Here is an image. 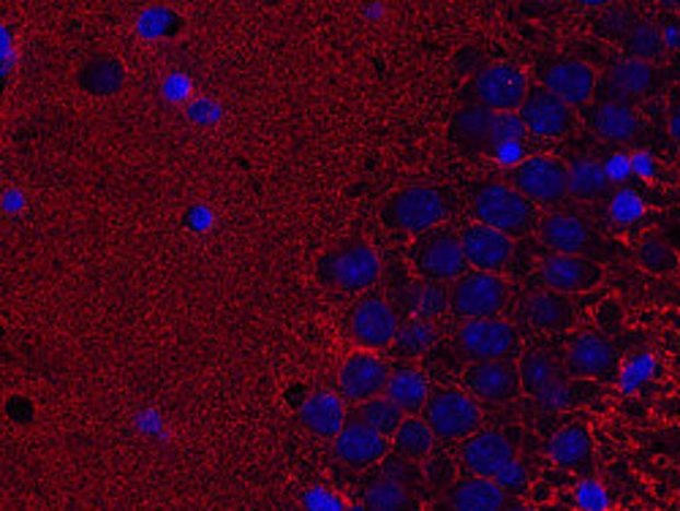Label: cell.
Segmentation results:
<instances>
[{
	"label": "cell",
	"instance_id": "cell-19",
	"mask_svg": "<svg viewBox=\"0 0 680 511\" xmlns=\"http://www.w3.org/2000/svg\"><path fill=\"white\" fill-rule=\"evenodd\" d=\"M618 363L615 346L599 332H583L568 346L564 368L568 379H605Z\"/></svg>",
	"mask_w": 680,
	"mask_h": 511
},
{
	"label": "cell",
	"instance_id": "cell-43",
	"mask_svg": "<svg viewBox=\"0 0 680 511\" xmlns=\"http://www.w3.org/2000/svg\"><path fill=\"white\" fill-rule=\"evenodd\" d=\"M661 38H665V47L680 49V27L678 25H667L665 33H661Z\"/></svg>",
	"mask_w": 680,
	"mask_h": 511
},
{
	"label": "cell",
	"instance_id": "cell-35",
	"mask_svg": "<svg viewBox=\"0 0 680 511\" xmlns=\"http://www.w3.org/2000/svg\"><path fill=\"white\" fill-rule=\"evenodd\" d=\"M433 343H436V326L425 319H414L400 324L398 337H395V346H398V352L406 354V357H420V354H425Z\"/></svg>",
	"mask_w": 680,
	"mask_h": 511
},
{
	"label": "cell",
	"instance_id": "cell-36",
	"mask_svg": "<svg viewBox=\"0 0 680 511\" xmlns=\"http://www.w3.org/2000/svg\"><path fill=\"white\" fill-rule=\"evenodd\" d=\"M528 128L523 123L520 112H495L493 128H490V147H512L526 139Z\"/></svg>",
	"mask_w": 680,
	"mask_h": 511
},
{
	"label": "cell",
	"instance_id": "cell-26",
	"mask_svg": "<svg viewBox=\"0 0 680 511\" xmlns=\"http://www.w3.org/2000/svg\"><path fill=\"white\" fill-rule=\"evenodd\" d=\"M590 128L607 142H629L640 133V118L629 104L601 102L590 112Z\"/></svg>",
	"mask_w": 680,
	"mask_h": 511
},
{
	"label": "cell",
	"instance_id": "cell-28",
	"mask_svg": "<svg viewBox=\"0 0 680 511\" xmlns=\"http://www.w3.org/2000/svg\"><path fill=\"white\" fill-rule=\"evenodd\" d=\"M384 394H387L392 403H398L400 408L411 416L425 411L427 400H431V389H427L425 373H420V370H414V368L395 370V373L389 376L387 392Z\"/></svg>",
	"mask_w": 680,
	"mask_h": 511
},
{
	"label": "cell",
	"instance_id": "cell-30",
	"mask_svg": "<svg viewBox=\"0 0 680 511\" xmlns=\"http://www.w3.org/2000/svg\"><path fill=\"white\" fill-rule=\"evenodd\" d=\"M493 118L495 112L490 109L479 107V104H471V107H462L460 112L455 115V139L466 147L473 150H482L490 147V128H493Z\"/></svg>",
	"mask_w": 680,
	"mask_h": 511
},
{
	"label": "cell",
	"instance_id": "cell-11",
	"mask_svg": "<svg viewBox=\"0 0 680 511\" xmlns=\"http://www.w3.org/2000/svg\"><path fill=\"white\" fill-rule=\"evenodd\" d=\"M539 240L555 253L566 255H588L599 246V235H596L594 224L583 218L579 213H550L537 224Z\"/></svg>",
	"mask_w": 680,
	"mask_h": 511
},
{
	"label": "cell",
	"instance_id": "cell-4",
	"mask_svg": "<svg viewBox=\"0 0 680 511\" xmlns=\"http://www.w3.org/2000/svg\"><path fill=\"white\" fill-rule=\"evenodd\" d=\"M321 275L345 294H360L376 286L382 277V261L367 242H345L321 259Z\"/></svg>",
	"mask_w": 680,
	"mask_h": 511
},
{
	"label": "cell",
	"instance_id": "cell-46",
	"mask_svg": "<svg viewBox=\"0 0 680 511\" xmlns=\"http://www.w3.org/2000/svg\"><path fill=\"white\" fill-rule=\"evenodd\" d=\"M345 511H373V509L365 507V503H356V507H349Z\"/></svg>",
	"mask_w": 680,
	"mask_h": 511
},
{
	"label": "cell",
	"instance_id": "cell-13",
	"mask_svg": "<svg viewBox=\"0 0 680 511\" xmlns=\"http://www.w3.org/2000/svg\"><path fill=\"white\" fill-rule=\"evenodd\" d=\"M539 281L544 288L559 294H579L590 292L601 283V266L588 255H566L553 253L539 266Z\"/></svg>",
	"mask_w": 680,
	"mask_h": 511
},
{
	"label": "cell",
	"instance_id": "cell-44",
	"mask_svg": "<svg viewBox=\"0 0 680 511\" xmlns=\"http://www.w3.org/2000/svg\"><path fill=\"white\" fill-rule=\"evenodd\" d=\"M632 169L640 171V175H650V171H654V169H650V158H648V155H634V158H632Z\"/></svg>",
	"mask_w": 680,
	"mask_h": 511
},
{
	"label": "cell",
	"instance_id": "cell-7",
	"mask_svg": "<svg viewBox=\"0 0 680 511\" xmlns=\"http://www.w3.org/2000/svg\"><path fill=\"white\" fill-rule=\"evenodd\" d=\"M509 186L534 204H559L568 197V171L561 161L544 155L523 158L509 171Z\"/></svg>",
	"mask_w": 680,
	"mask_h": 511
},
{
	"label": "cell",
	"instance_id": "cell-39",
	"mask_svg": "<svg viewBox=\"0 0 680 511\" xmlns=\"http://www.w3.org/2000/svg\"><path fill=\"white\" fill-rule=\"evenodd\" d=\"M444 305H447V297H444V292L436 294L433 288H427V292H422V297L417 299L414 310L422 316V319H433V313H438Z\"/></svg>",
	"mask_w": 680,
	"mask_h": 511
},
{
	"label": "cell",
	"instance_id": "cell-32",
	"mask_svg": "<svg viewBox=\"0 0 680 511\" xmlns=\"http://www.w3.org/2000/svg\"><path fill=\"white\" fill-rule=\"evenodd\" d=\"M623 49L632 60H643V63H654L665 49V38L656 22L650 20H634L632 27L623 33Z\"/></svg>",
	"mask_w": 680,
	"mask_h": 511
},
{
	"label": "cell",
	"instance_id": "cell-47",
	"mask_svg": "<svg viewBox=\"0 0 680 511\" xmlns=\"http://www.w3.org/2000/svg\"><path fill=\"white\" fill-rule=\"evenodd\" d=\"M501 511H531V509H526V507H506V509H501Z\"/></svg>",
	"mask_w": 680,
	"mask_h": 511
},
{
	"label": "cell",
	"instance_id": "cell-8",
	"mask_svg": "<svg viewBox=\"0 0 680 511\" xmlns=\"http://www.w3.org/2000/svg\"><path fill=\"white\" fill-rule=\"evenodd\" d=\"M473 98L490 112H520L528 96L526 71L512 63H495L473 76Z\"/></svg>",
	"mask_w": 680,
	"mask_h": 511
},
{
	"label": "cell",
	"instance_id": "cell-31",
	"mask_svg": "<svg viewBox=\"0 0 680 511\" xmlns=\"http://www.w3.org/2000/svg\"><path fill=\"white\" fill-rule=\"evenodd\" d=\"M436 441L438 438L433 436L431 425H427L425 419H420V416H406L403 425H400L398 432L392 436L395 449H398L400 454H406L409 460H417V463L433 452Z\"/></svg>",
	"mask_w": 680,
	"mask_h": 511
},
{
	"label": "cell",
	"instance_id": "cell-34",
	"mask_svg": "<svg viewBox=\"0 0 680 511\" xmlns=\"http://www.w3.org/2000/svg\"><path fill=\"white\" fill-rule=\"evenodd\" d=\"M365 507L373 511H414V501L403 482L384 476L365 490Z\"/></svg>",
	"mask_w": 680,
	"mask_h": 511
},
{
	"label": "cell",
	"instance_id": "cell-41",
	"mask_svg": "<svg viewBox=\"0 0 680 511\" xmlns=\"http://www.w3.org/2000/svg\"><path fill=\"white\" fill-rule=\"evenodd\" d=\"M523 479H526V468H523L520 463H509L506 465L504 471H501L499 476H495V482H499L501 487H504V490H509V487H517V485H523Z\"/></svg>",
	"mask_w": 680,
	"mask_h": 511
},
{
	"label": "cell",
	"instance_id": "cell-21",
	"mask_svg": "<svg viewBox=\"0 0 680 511\" xmlns=\"http://www.w3.org/2000/svg\"><path fill=\"white\" fill-rule=\"evenodd\" d=\"M387 449V438L373 430V427L362 425L360 419L345 421V427L338 432L336 443H332L336 457L343 465H349V468H371L378 460H384Z\"/></svg>",
	"mask_w": 680,
	"mask_h": 511
},
{
	"label": "cell",
	"instance_id": "cell-15",
	"mask_svg": "<svg viewBox=\"0 0 680 511\" xmlns=\"http://www.w3.org/2000/svg\"><path fill=\"white\" fill-rule=\"evenodd\" d=\"M466 387L471 397L484 403H506L520 394V370L512 359H493V363H471L466 370Z\"/></svg>",
	"mask_w": 680,
	"mask_h": 511
},
{
	"label": "cell",
	"instance_id": "cell-25",
	"mask_svg": "<svg viewBox=\"0 0 680 511\" xmlns=\"http://www.w3.org/2000/svg\"><path fill=\"white\" fill-rule=\"evenodd\" d=\"M506 501V490L495 479H471L457 482L449 492V507L453 511H501Z\"/></svg>",
	"mask_w": 680,
	"mask_h": 511
},
{
	"label": "cell",
	"instance_id": "cell-23",
	"mask_svg": "<svg viewBox=\"0 0 680 511\" xmlns=\"http://www.w3.org/2000/svg\"><path fill=\"white\" fill-rule=\"evenodd\" d=\"M656 80H659V74H656L654 63H643V60L632 58L621 60L607 74V93H610L607 102L626 104L632 98L645 96V93L654 91Z\"/></svg>",
	"mask_w": 680,
	"mask_h": 511
},
{
	"label": "cell",
	"instance_id": "cell-2",
	"mask_svg": "<svg viewBox=\"0 0 680 511\" xmlns=\"http://www.w3.org/2000/svg\"><path fill=\"white\" fill-rule=\"evenodd\" d=\"M422 414L438 441H466L473 432H479V425H482V408L477 397L460 389H442L431 394Z\"/></svg>",
	"mask_w": 680,
	"mask_h": 511
},
{
	"label": "cell",
	"instance_id": "cell-5",
	"mask_svg": "<svg viewBox=\"0 0 680 511\" xmlns=\"http://www.w3.org/2000/svg\"><path fill=\"white\" fill-rule=\"evenodd\" d=\"M520 370V383L526 392H531L539 400L542 408H566L572 403V392H568V373L561 359H555L548 352H526L517 363Z\"/></svg>",
	"mask_w": 680,
	"mask_h": 511
},
{
	"label": "cell",
	"instance_id": "cell-17",
	"mask_svg": "<svg viewBox=\"0 0 680 511\" xmlns=\"http://www.w3.org/2000/svg\"><path fill=\"white\" fill-rule=\"evenodd\" d=\"M515 460V447L499 430H479L462 443V463L473 476H482V479H495Z\"/></svg>",
	"mask_w": 680,
	"mask_h": 511
},
{
	"label": "cell",
	"instance_id": "cell-29",
	"mask_svg": "<svg viewBox=\"0 0 680 511\" xmlns=\"http://www.w3.org/2000/svg\"><path fill=\"white\" fill-rule=\"evenodd\" d=\"M548 457L559 468H583L590 460V438L583 427H564L548 441Z\"/></svg>",
	"mask_w": 680,
	"mask_h": 511
},
{
	"label": "cell",
	"instance_id": "cell-18",
	"mask_svg": "<svg viewBox=\"0 0 680 511\" xmlns=\"http://www.w3.org/2000/svg\"><path fill=\"white\" fill-rule=\"evenodd\" d=\"M460 242L466 264L473 266L477 272L504 270V266L509 264L512 251H515L512 237H506L504 231L499 229H490V226L484 224H471L468 229H462Z\"/></svg>",
	"mask_w": 680,
	"mask_h": 511
},
{
	"label": "cell",
	"instance_id": "cell-27",
	"mask_svg": "<svg viewBox=\"0 0 680 511\" xmlns=\"http://www.w3.org/2000/svg\"><path fill=\"white\" fill-rule=\"evenodd\" d=\"M568 171V193L579 202H601L610 193V180L605 175V166L594 158H574L566 166Z\"/></svg>",
	"mask_w": 680,
	"mask_h": 511
},
{
	"label": "cell",
	"instance_id": "cell-24",
	"mask_svg": "<svg viewBox=\"0 0 680 511\" xmlns=\"http://www.w3.org/2000/svg\"><path fill=\"white\" fill-rule=\"evenodd\" d=\"M300 421L316 436L338 438V432L345 427L343 400L330 392H314L300 405Z\"/></svg>",
	"mask_w": 680,
	"mask_h": 511
},
{
	"label": "cell",
	"instance_id": "cell-22",
	"mask_svg": "<svg viewBox=\"0 0 680 511\" xmlns=\"http://www.w3.org/2000/svg\"><path fill=\"white\" fill-rule=\"evenodd\" d=\"M520 316L526 324L537 326L542 332L564 330L574 321V305L566 294L542 288V292H534L531 297L523 299Z\"/></svg>",
	"mask_w": 680,
	"mask_h": 511
},
{
	"label": "cell",
	"instance_id": "cell-6",
	"mask_svg": "<svg viewBox=\"0 0 680 511\" xmlns=\"http://www.w3.org/2000/svg\"><path fill=\"white\" fill-rule=\"evenodd\" d=\"M447 218V199L433 186H409L389 202V221L409 235H427Z\"/></svg>",
	"mask_w": 680,
	"mask_h": 511
},
{
	"label": "cell",
	"instance_id": "cell-45",
	"mask_svg": "<svg viewBox=\"0 0 680 511\" xmlns=\"http://www.w3.org/2000/svg\"><path fill=\"white\" fill-rule=\"evenodd\" d=\"M670 133L680 142V104L672 109V115H670Z\"/></svg>",
	"mask_w": 680,
	"mask_h": 511
},
{
	"label": "cell",
	"instance_id": "cell-14",
	"mask_svg": "<svg viewBox=\"0 0 680 511\" xmlns=\"http://www.w3.org/2000/svg\"><path fill=\"white\" fill-rule=\"evenodd\" d=\"M398 313L382 297L360 299L354 313H351V335L365 348L392 346L395 337H398Z\"/></svg>",
	"mask_w": 680,
	"mask_h": 511
},
{
	"label": "cell",
	"instance_id": "cell-33",
	"mask_svg": "<svg viewBox=\"0 0 680 511\" xmlns=\"http://www.w3.org/2000/svg\"><path fill=\"white\" fill-rule=\"evenodd\" d=\"M406 411L398 403L382 394V397H373L367 403L360 405V421L362 425L373 427L376 432H382L384 438H392L398 432V427L403 425Z\"/></svg>",
	"mask_w": 680,
	"mask_h": 511
},
{
	"label": "cell",
	"instance_id": "cell-40",
	"mask_svg": "<svg viewBox=\"0 0 680 511\" xmlns=\"http://www.w3.org/2000/svg\"><path fill=\"white\" fill-rule=\"evenodd\" d=\"M640 210H643V204H640V199L632 197V193H621V197L612 202V215H615L618 221L637 218Z\"/></svg>",
	"mask_w": 680,
	"mask_h": 511
},
{
	"label": "cell",
	"instance_id": "cell-38",
	"mask_svg": "<svg viewBox=\"0 0 680 511\" xmlns=\"http://www.w3.org/2000/svg\"><path fill=\"white\" fill-rule=\"evenodd\" d=\"M640 259L645 261V264L650 266V270H667V264L661 259H667L672 264V253H670V248L665 246V242H659V240H648L643 246V253H640Z\"/></svg>",
	"mask_w": 680,
	"mask_h": 511
},
{
	"label": "cell",
	"instance_id": "cell-9",
	"mask_svg": "<svg viewBox=\"0 0 680 511\" xmlns=\"http://www.w3.org/2000/svg\"><path fill=\"white\" fill-rule=\"evenodd\" d=\"M455 343L468 363H493L515 352L517 330L504 319H471L462 321Z\"/></svg>",
	"mask_w": 680,
	"mask_h": 511
},
{
	"label": "cell",
	"instance_id": "cell-16",
	"mask_svg": "<svg viewBox=\"0 0 680 511\" xmlns=\"http://www.w3.org/2000/svg\"><path fill=\"white\" fill-rule=\"evenodd\" d=\"M389 368L373 354H354L343 363L338 376V387L343 400L349 403H367L373 397H382L387 392Z\"/></svg>",
	"mask_w": 680,
	"mask_h": 511
},
{
	"label": "cell",
	"instance_id": "cell-12",
	"mask_svg": "<svg viewBox=\"0 0 680 511\" xmlns=\"http://www.w3.org/2000/svg\"><path fill=\"white\" fill-rule=\"evenodd\" d=\"M539 85L574 109L585 107L594 98L596 74L583 60L559 58L539 71Z\"/></svg>",
	"mask_w": 680,
	"mask_h": 511
},
{
	"label": "cell",
	"instance_id": "cell-3",
	"mask_svg": "<svg viewBox=\"0 0 680 511\" xmlns=\"http://www.w3.org/2000/svg\"><path fill=\"white\" fill-rule=\"evenodd\" d=\"M509 302V283L495 272H473L455 281L449 310L460 319H499Z\"/></svg>",
	"mask_w": 680,
	"mask_h": 511
},
{
	"label": "cell",
	"instance_id": "cell-1",
	"mask_svg": "<svg viewBox=\"0 0 680 511\" xmlns=\"http://www.w3.org/2000/svg\"><path fill=\"white\" fill-rule=\"evenodd\" d=\"M473 215L479 224L504 231L506 237H520L537 224V207L520 191L504 182H484L473 188Z\"/></svg>",
	"mask_w": 680,
	"mask_h": 511
},
{
	"label": "cell",
	"instance_id": "cell-10",
	"mask_svg": "<svg viewBox=\"0 0 680 511\" xmlns=\"http://www.w3.org/2000/svg\"><path fill=\"white\" fill-rule=\"evenodd\" d=\"M414 264L417 272L431 283L460 281L466 270L460 235L447 229H433L422 235L414 246Z\"/></svg>",
	"mask_w": 680,
	"mask_h": 511
},
{
	"label": "cell",
	"instance_id": "cell-20",
	"mask_svg": "<svg viewBox=\"0 0 680 511\" xmlns=\"http://www.w3.org/2000/svg\"><path fill=\"white\" fill-rule=\"evenodd\" d=\"M520 118L528 133H537V136H564L568 128L574 126L572 107H566L561 98L544 91L542 85L528 91L526 102L520 107Z\"/></svg>",
	"mask_w": 680,
	"mask_h": 511
},
{
	"label": "cell",
	"instance_id": "cell-42",
	"mask_svg": "<svg viewBox=\"0 0 680 511\" xmlns=\"http://www.w3.org/2000/svg\"><path fill=\"white\" fill-rule=\"evenodd\" d=\"M629 171H632V164H629L626 155H612V158L607 161V166H605L607 180H623Z\"/></svg>",
	"mask_w": 680,
	"mask_h": 511
},
{
	"label": "cell",
	"instance_id": "cell-37",
	"mask_svg": "<svg viewBox=\"0 0 680 511\" xmlns=\"http://www.w3.org/2000/svg\"><path fill=\"white\" fill-rule=\"evenodd\" d=\"M577 503L585 511H605L607 509V492L599 482L585 479L577 490Z\"/></svg>",
	"mask_w": 680,
	"mask_h": 511
}]
</instances>
